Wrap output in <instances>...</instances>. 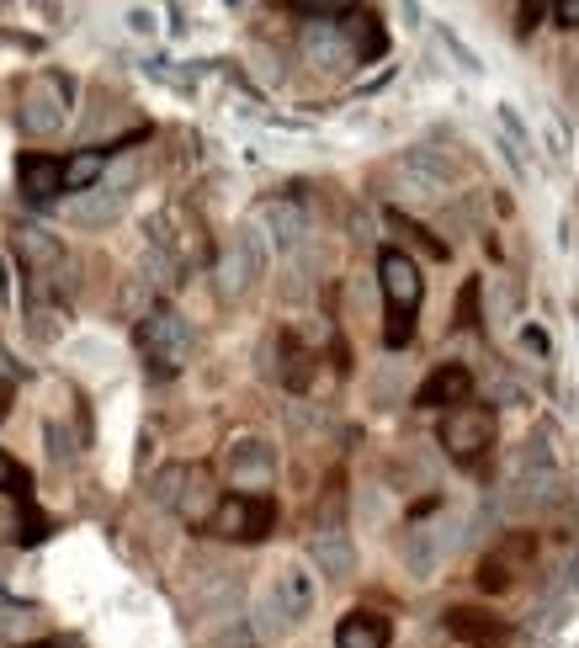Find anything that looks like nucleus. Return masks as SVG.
Instances as JSON below:
<instances>
[{
  "label": "nucleus",
  "instance_id": "1",
  "mask_svg": "<svg viewBox=\"0 0 579 648\" xmlns=\"http://www.w3.org/2000/svg\"><path fill=\"white\" fill-rule=\"evenodd\" d=\"M378 282H383V298H388L383 340L399 351V346L415 336V309H420L426 282H420V266H415L405 250H383V256H378Z\"/></svg>",
  "mask_w": 579,
  "mask_h": 648
},
{
  "label": "nucleus",
  "instance_id": "2",
  "mask_svg": "<svg viewBox=\"0 0 579 648\" xmlns=\"http://www.w3.org/2000/svg\"><path fill=\"white\" fill-rule=\"evenodd\" d=\"M266 261H271V245H266L261 223L250 218L240 235H234V245L218 256V266H213V292L223 298V303H240L244 292L256 288V277L266 271Z\"/></svg>",
  "mask_w": 579,
  "mask_h": 648
},
{
  "label": "nucleus",
  "instance_id": "3",
  "mask_svg": "<svg viewBox=\"0 0 579 648\" xmlns=\"http://www.w3.org/2000/svg\"><path fill=\"white\" fill-rule=\"evenodd\" d=\"M70 101H74V80L59 70H43L32 74L22 86V107H17V122H22V133L32 139H49L59 133L64 122H70Z\"/></svg>",
  "mask_w": 579,
  "mask_h": 648
},
{
  "label": "nucleus",
  "instance_id": "4",
  "mask_svg": "<svg viewBox=\"0 0 579 648\" xmlns=\"http://www.w3.org/2000/svg\"><path fill=\"white\" fill-rule=\"evenodd\" d=\"M139 351L149 357L154 372H181L187 361H192V325L181 319L176 309H149L139 319Z\"/></svg>",
  "mask_w": 579,
  "mask_h": 648
},
{
  "label": "nucleus",
  "instance_id": "5",
  "mask_svg": "<svg viewBox=\"0 0 579 648\" xmlns=\"http://www.w3.org/2000/svg\"><path fill=\"white\" fill-rule=\"evenodd\" d=\"M489 441H495V415L483 405H458L447 409V420H441V447L452 462L462 468H473L483 452H489Z\"/></svg>",
  "mask_w": 579,
  "mask_h": 648
},
{
  "label": "nucleus",
  "instance_id": "6",
  "mask_svg": "<svg viewBox=\"0 0 579 648\" xmlns=\"http://www.w3.org/2000/svg\"><path fill=\"white\" fill-rule=\"evenodd\" d=\"M447 181H452V160H441L436 149H410V154L393 166V187H399V197H405V202H415V208L441 202Z\"/></svg>",
  "mask_w": 579,
  "mask_h": 648
},
{
  "label": "nucleus",
  "instance_id": "7",
  "mask_svg": "<svg viewBox=\"0 0 579 648\" xmlns=\"http://www.w3.org/2000/svg\"><path fill=\"white\" fill-rule=\"evenodd\" d=\"M277 521V510L266 495H234V500H218V510L208 516V527L229 542H261L266 531Z\"/></svg>",
  "mask_w": 579,
  "mask_h": 648
},
{
  "label": "nucleus",
  "instance_id": "8",
  "mask_svg": "<svg viewBox=\"0 0 579 648\" xmlns=\"http://www.w3.org/2000/svg\"><path fill=\"white\" fill-rule=\"evenodd\" d=\"M531 552H537L531 531H506L495 548L483 552V564H479V590H483V596H500V590H510L516 579L527 575Z\"/></svg>",
  "mask_w": 579,
  "mask_h": 648
},
{
  "label": "nucleus",
  "instance_id": "9",
  "mask_svg": "<svg viewBox=\"0 0 579 648\" xmlns=\"http://www.w3.org/2000/svg\"><path fill=\"white\" fill-rule=\"evenodd\" d=\"M452 548H458V527L447 521H431V527H415L405 531V569H410L415 579H436V569L452 558Z\"/></svg>",
  "mask_w": 579,
  "mask_h": 648
},
{
  "label": "nucleus",
  "instance_id": "10",
  "mask_svg": "<svg viewBox=\"0 0 579 648\" xmlns=\"http://www.w3.org/2000/svg\"><path fill=\"white\" fill-rule=\"evenodd\" d=\"M229 479H234V489H271V479H277V452L266 447L261 436L234 441L229 447Z\"/></svg>",
  "mask_w": 579,
  "mask_h": 648
},
{
  "label": "nucleus",
  "instance_id": "11",
  "mask_svg": "<svg viewBox=\"0 0 579 648\" xmlns=\"http://www.w3.org/2000/svg\"><path fill=\"white\" fill-rule=\"evenodd\" d=\"M563 500V479H558L553 462L542 468H516L510 473V505L516 510H548V505Z\"/></svg>",
  "mask_w": 579,
  "mask_h": 648
},
{
  "label": "nucleus",
  "instance_id": "12",
  "mask_svg": "<svg viewBox=\"0 0 579 648\" xmlns=\"http://www.w3.org/2000/svg\"><path fill=\"white\" fill-rule=\"evenodd\" d=\"M468 393H473V372L462 367V361H441L431 378L420 383V393H415V405L420 409H458V405H468Z\"/></svg>",
  "mask_w": 579,
  "mask_h": 648
},
{
  "label": "nucleus",
  "instance_id": "13",
  "mask_svg": "<svg viewBox=\"0 0 579 648\" xmlns=\"http://www.w3.org/2000/svg\"><path fill=\"white\" fill-rule=\"evenodd\" d=\"M309 558H315V569L325 579H351L357 575V548H351L346 527H319L315 537H309Z\"/></svg>",
  "mask_w": 579,
  "mask_h": 648
},
{
  "label": "nucleus",
  "instance_id": "14",
  "mask_svg": "<svg viewBox=\"0 0 579 648\" xmlns=\"http://www.w3.org/2000/svg\"><path fill=\"white\" fill-rule=\"evenodd\" d=\"M17 256L32 271V282H49L53 271H64V245L53 240V235H43V229H32V223L17 229Z\"/></svg>",
  "mask_w": 579,
  "mask_h": 648
},
{
  "label": "nucleus",
  "instance_id": "15",
  "mask_svg": "<svg viewBox=\"0 0 579 648\" xmlns=\"http://www.w3.org/2000/svg\"><path fill=\"white\" fill-rule=\"evenodd\" d=\"M256 223H261L266 245H277V250H298L303 235H309V218H303L298 202H266L261 213H256Z\"/></svg>",
  "mask_w": 579,
  "mask_h": 648
},
{
  "label": "nucleus",
  "instance_id": "16",
  "mask_svg": "<svg viewBox=\"0 0 579 648\" xmlns=\"http://www.w3.org/2000/svg\"><path fill=\"white\" fill-rule=\"evenodd\" d=\"M266 590L282 600V611H288L298 627L309 622V611H315V575H303L298 564H288V569H277V579H271Z\"/></svg>",
  "mask_w": 579,
  "mask_h": 648
},
{
  "label": "nucleus",
  "instance_id": "17",
  "mask_svg": "<svg viewBox=\"0 0 579 648\" xmlns=\"http://www.w3.org/2000/svg\"><path fill=\"white\" fill-rule=\"evenodd\" d=\"M64 213H70V223H80V229H107V223L122 218V192L118 187H91V192L74 197Z\"/></svg>",
  "mask_w": 579,
  "mask_h": 648
},
{
  "label": "nucleus",
  "instance_id": "18",
  "mask_svg": "<svg viewBox=\"0 0 579 648\" xmlns=\"http://www.w3.org/2000/svg\"><path fill=\"white\" fill-rule=\"evenodd\" d=\"M17 181H22L27 202H53V192H64L59 160H49V154H22V166H17Z\"/></svg>",
  "mask_w": 579,
  "mask_h": 648
},
{
  "label": "nucleus",
  "instance_id": "19",
  "mask_svg": "<svg viewBox=\"0 0 579 648\" xmlns=\"http://www.w3.org/2000/svg\"><path fill=\"white\" fill-rule=\"evenodd\" d=\"M336 648H388V617H378V611H346L336 627Z\"/></svg>",
  "mask_w": 579,
  "mask_h": 648
},
{
  "label": "nucleus",
  "instance_id": "20",
  "mask_svg": "<svg viewBox=\"0 0 579 648\" xmlns=\"http://www.w3.org/2000/svg\"><path fill=\"white\" fill-rule=\"evenodd\" d=\"M303 59L319 64V70H346L351 64V49H346V38H340L336 27H309L303 32Z\"/></svg>",
  "mask_w": 579,
  "mask_h": 648
},
{
  "label": "nucleus",
  "instance_id": "21",
  "mask_svg": "<svg viewBox=\"0 0 579 648\" xmlns=\"http://www.w3.org/2000/svg\"><path fill=\"white\" fill-rule=\"evenodd\" d=\"M447 632L452 638H462V644H500L506 638V622H495V617H483V611H468V606H458V611H447Z\"/></svg>",
  "mask_w": 579,
  "mask_h": 648
},
{
  "label": "nucleus",
  "instance_id": "22",
  "mask_svg": "<svg viewBox=\"0 0 579 648\" xmlns=\"http://www.w3.org/2000/svg\"><path fill=\"white\" fill-rule=\"evenodd\" d=\"M346 32H351V43L346 49L357 53V59H378L383 53V22L372 17V11H346Z\"/></svg>",
  "mask_w": 579,
  "mask_h": 648
},
{
  "label": "nucleus",
  "instance_id": "23",
  "mask_svg": "<svg viewBox=\"0 0 579 648\" xmlns=\"http://www.w3.org/2000/svg\"><path fill=\"white\" fill-rule=\"evenodd\" d=\"M176 510L187 516V521H208L218 510L213 500V483H208V473L202 468H187V489H181V500H176Z\"/></svg>",
  "mask_w": 579,
  "mask_h": 648
},
{
  "label": "nucleus",
  "instance_id": "24",
  "mask_svg": "<svg viewBox=\"0 0 579 648\" xmlns=\"http://www.w3.org/2000/svg\"><path fill=\"white\" fill-rule=\"evenodd\" d=\"M101 170H107V154L101 149H80L74 160H64L59 166V176H64V192H91L101 181Z\"/></svg>",
  "mask_w": 579,
  "mask_h": 648
},
{
  "label": "nucleus",
  "instance_id": "25",
  "mask_svg": "<svg viewBox=\"0 0 579 648\" xmlns=\"http://www.w3.org/2000/svg\"><path fill=\"white\" fill-rule=\"evenodd\" d=\"M292 627L298 622L282 611V600L271 596V590H261V600H256V632H261V638H288Z\"/></svg>",
  "mask_w": 579,
  "mask_h": 648
},
{
  "label": "nucleus",
  "instance_id": "26",
  "mask_svg": "<svg viewBox=\"0 0 579 648\" xmlns=\"http://www.w3.org/2000/svg\"><path fill=\"white\" fill-rule=\"evenodd\" d=\"M181 489H187V468H181V462H170V468H160V473H154V489H149V495H154L160 505H170V510H176Z\"/></svg>",
  "mask_w": 579,
  "mask_h": 648
},
{
  "label": "nucleus",
  "instance_id": "27",
  "mask_svg": "<svg viewBox=\"0 0 579 648\" xmlns=\"http://www.w3.org/2000/svg\"><path fill=\"white\" fill-rule=\"evenodd\" d=\"M282 383L292 388V393H303L309 388V351H298L288 340V367H282Z\"/></svg>",
  "mask_w": 579,
  "mask_h": 648
},
{
  "label": "nucleus",
  "instance_id": "28",
  "mask_svg": "<svg viewBox=\"0 0 579 648\" xmlns=\"http://www.w3.org/2000/svg\"><path fill=\"white\" fill-rule=\"evenodd\" d=\"M0 495H27V468L11 452H0Z\"/></svg>",
  "mask_w": 579,
  "mask_h": 648
},
{
  "label": "nucleus",
  "instance_id": "29",
  "mask_svg": "<svg viewBox=\"0 0 579 648\" xmlns=\"http://www.w3.org/2000/svg\"><path fill=\"white\" fill-rule=\"evenodd\" d=\"M49 457H53V462H70V457H74L70 431H59V426H49Z\"/></svg>",
  "mask_w": 579,
  "mask_h": 648
},
{
  "label": "nucleus",
  "instance_id": "30",
  "mask_svg": "<svg viewBox=\"0 0 579 648\" xmlns=\"http://www.w3.org/2000/svg\"><path fill=\"white\" fill-rule=\"evenodd\" d=\"M521 346H527V351H537V357H548V336H542L537 325H527V330H521Z\"/></svg>",
  "mask_w": 579,
  "mask_h": 648
},
{
  "label": "nucleus",
  "instance_id": "31",
  "mask_svg": "<svg viewBox=\"0 0 579 648\" xmlns=\"http://www.w3.org/2000/svg\"><path fill=\"white\" fill-rule=\"evenodd\" d=\"M500 122H506V128L516 133V139H521V144H531V139H527V128H521V118H516V107H500Z\"/></svg>",
  "mask_w": 579,
  "mask_h": 648
},
{
  "label": "nucleus",
  "instance_id": "32",
  "mask_svg": "<svg viewBox=\"0 0 579 648\" xmlns=\"http://www.w3.org/2000/svg\"><path fill=\"white\" fill-rule=\"evenodd\" d=\"M558 22H563V27H579V0H563V6H558Z\"/></svg>",
  "mask_w": 579,
  "mask_h": 648
},
{
  "label": "nucleus",
  "instance_id": "33",
  "mask_svg": "<svg viewBox=\"0 0 579 648\" xmlns=\"http://www.w3.org/2000/svg\"><path fill=\"white\" fill-rule=\"evenodd\" d=\"M128 27H133V32H149L154 22H149V11H128Z\"/></svg>",
  "mask_w": 579,
  "mask_h": 648
},
{
  "label": "nucleus",
  "instance_id": "34",
  "mask_svg": "<svg viewBox=\"0 0 579 648\" xmlns=\"http://www.w3.org/2000/svg\"><path fill=\"white\" fill-rule=\"evenodd\" d=\"M6 298H11V292H6V271H0V309H6Z\"/></svg>",
  "mask_w": 579,
  "mask_h": 648
},
{
  "label": "nucleus",
  "instance_id": "35",
  "mask_svg": "<svg viewBox=\"0 0 579 648\" xmlns=\"http://www.w3.org/2000/svg\"><path fill=\"white\" fill-rule=\"evenodd\" d=\"M0 420H6V388H0Z\"/></svg>",
  "mask_w": 579,
  "mask_h": 648
}]
</instances>
